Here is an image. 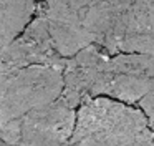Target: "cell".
<instances>
[{
	"mask_svg": "<svg viewBox=\"0 0 154 146\" xmlns=\"http://www.w3.org/2000/svg\"><path fill=\"white\" fill-rule=\"evenodd\" d=\"M85 27L108 55L154 56V0H96L85 12Z\"/></svg>",
	"mask_w": 154,
	"mask_h": 146,
	"instance_id": "cell-1",
	"label": "cell"
},
{
	"mask_svg": "<svg viewBox=\"0 0 154 146\" xmlns=\"http://www.w3.org/2000/svg\"><path fill=\"white\" fill-rule=\"evenodd\" d=\"M149 128L141 108L98 96L81 105L70 144L73 146H131Z\"/></svg>",
	"mask_w": 154,
	"mask_h": 146,
	"instance_id": "cell-2",
	"label": "cell"
},
{
	"mask_svg": "<svg viewBox=\"0 0 154 146\" xmlns=\"http://www.w3.org/2000/svg\"><path fill=\"white\" fill-rule=\"evenodd\" d=\"M63 91V70L27 66L0 73V126L32 110L58 100Z\"/></svg>",
	"mask_w": 154,
	"mask_h": 146,
	"instance_id": "cell-3",
	"label": "cell"
},
{
	"mask_svg": "<svg viewBox=\"0 0 154 146\" xmlns=\"http://www.w3.org/2000/svg\"><path fill=\"white\" fill-rule=\"evenodd\" d=\"M75 125L76 110L58 98L2 125L0 139L8 146H65Z\"/></svg>",
	"mask_w": 154,
	"mask_h": 146,
	"instance_id": "cell-4",
	"label": "cell"
},
{
	"mask_svg": "<svg viewBox=\"0 0 154 146\" xmlns=\"http://www.w3.org/2000/svg\"><path fill=\"white\" fill-rule=\"evenodd\" d=\"M66 58L61 56L51 38L48 22L40 7L25 30L0 55V73H10L27 66L65 68Z\"/></svg>",
	"mask_w": 154,
	"mask_h": 146,
	"instance_id": "cell-5",
	"label": "cell"
},
{
	"mask_svg": "<svg viewBox=\"0 0 154 146\" xmlns=\"http://www.w3.org/2000/svg\"><path fill=\"white\" fill-rule=\"evenodd\" d=\"M109 56L98 45L85 46L66 58L63 68V91L60 98L71 108L104 95V78Z\"/></svg>",
	"mask_w": 154,
	"mask_h": 146,
	"instance_id": "cell-6",
	"label": "cell"
},
{
	"mask_svg": "<svg viewBox=\"0 0 154 146\" xmlns=\"http://www.w3.org/2000/svg\"><path fill=\"white\" fill-rule=\"evenodd\" d=\"M152 90L154 56L141 53H118L109 56L103 96L134 105Z\"/></svg>",
	"mask_w": 154,
	"mask_h": 146,
	"instance_id": "cell-7",
	"label": "cell"
},
{
	"mask_svg": "<svg viewBox=\"0 0 154 146\" xmlns=\"http://www.w3.org/2000/svg\"><path fill=\"white\" fill-rule=\"evenodd\" d=\"M40 0H0V55L33 18Z\"/></svg>",
	"mask_w": 154,
	"mask_h": 146,
	"instance_id": "cell-8",
	"label": "cell"
},
{
	"mask_svg": "<svg viewBox=\"0 0 154 146\" xmlns=\"http://www.w3.org/2000/svg\"><path fill=\"white\" fill-rule=\"evenodd\" d=\"M139 108L143 110V113L146 115L149 128L154 131V90H152V91H149L139 101Z\"/></svg>",
	"mask_w": 154,
	"mask_h": 146,
	"instance_id": "cell-9",
	"label": "cell"
},
{
	"mask_svg": "<svg viewBox=\"0 0 154 146\" xmlns=\"http://www.w3.org/2000/svg\"><path fill=\"white\" fill-rule=\"evenodd\" d=\"M0 146H4V141H2V139H0Z\"/></svg>",
	"mask_w": 154,
	"mask_h": 146,
	"instance_id": "cell-10",
	"label": "cell"
},
{
	"mask_svg": "<svg viewBox=\"0 0 154 146\" xmlns=\"http://www.w3.org/2000/svg\"><path fill=\"white\" fill-rule=\"evenodd\" d=\"M65 146H66V144H65Z\"/></svg>",
	"mask_w": 154,
	"mask_h": 146,
	"instance_id": "cell-11",
	"label": "cell"
}]
</instances>
